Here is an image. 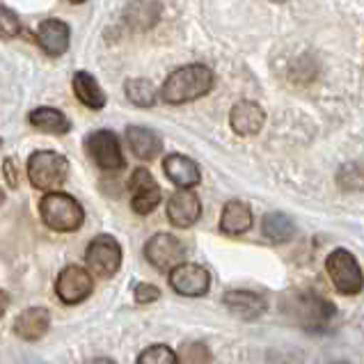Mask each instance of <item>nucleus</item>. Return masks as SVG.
I'll use <instances>...</instances> for the list:
<instances>
[{
    "mask_svg": "<svg viewBox=\"0 0 364 364\" xmlns=\"http://www.w3.org/2000/svg\"><path fill=\"white\" fill-rule=\"evenodd\" d=\"M262 232H264V236L268 238V241L287 243V241H291V238L296 236V225L287 213L270 211V213L264 215V220H262Z\"/></svg>",
    "mask_w": 364,
    "mask_h": 364,
    "instance_id": "412c9836",
    "label": "nucleus"
},
{
    "mask_svg": "<svg viewBox=\"0 0 364 364\" xmlns=\"http://www.w3.org/2000/svg\"><path fill=\"white\" fill-rule=\"evenodd\" d=\"M215 82V76L209 67L204 65H188L172 71L168 80L161 87V99L172 106H181V103L195 101L204 95H209Z\"/></svg>",
    "mask_w": 364,
    "mask_h": 364,
    "instance_id": "f257e3e1",
    "label": "nucleus"
},
{
    "mask_svg": "<svg viewBox=\"0 0 364 364\" xmlns=\"http://www.w3.org/2000/svg\"><path fill=\"white\" fill-rule=\"evenodd\" d=\"M282 309L291 323L305 330H323L335 316V305L314 291H289Z\"/></svg>",
    "mask_w": 364,
    "mask_h": 364,
    "instance_id": "f03ea898",
    "label": "nucleus"
},
{
    "mask_svg": "<svg viewBox=\"0 0 364 364\" xmlns=\"http://www.w3.org/2000/svg\"><path fill=\"white\" fill-rule=\"evenodd\" d=\"M202 215V202L200 197L193 193V188H179L170 200H168V220L186 230V227H193Z\"/></svg>",
    "mask_w": 364,
    "mask_h": 364,
    "instance_id": "f8f14e48",
    "label": "nucleus"
},
{
    "mask_svg": "<svg viewBox=\"0 0 364 364\" xmlns=\"http://www.w3.org/2000/svg\"><path fill=\"white\" fill-rule=\"evenodd\" d=\"M0 14H3V37H16V35H18V30H21L16 14H14L9 7H3V9H0Z\"/></svg>",
    "mask_w": 364,
    "mask_h": 364,
    "instance_id": "bb28decb",
    "label": "nucleus"
},
{
    "mask_svg": "<svg viewBox=\"0 0 364 364\" xmlns=\"http://www.w3.org/2000/svg\"><path fill=\"white\" fill-rule=\"evenodd\" d=\"M5 179L9 183V188H16V186H18V174L14 170V161L12 159H5Z\"/></svg>",
    "mask_w": 364,
    "mask_h": 364,
    "instance_id": "cd10ccee",
    "label": "nucleus"
},
{
    "mask_svg": "<svg viewBox=\"0 0 364 364\" xmlns=\"http://www.w3.org/2000/svg\"><path fill=\"white\" fill-rule=\"evenodd\" d=\"M87 364H115L110 358H95V360H90Z\"/></svg>",
    "mask_w": 364,
    "mask_h": 364,
    "instance_id": "c85d7f7f",
    "label": "nucleus"
},
{
    "mask_svg": "<svg viewBox=\"0 0 364 364\" xmlns=\"http://www.w3.org/2000/svg\"><path fill=\"white\" fill-rule=\"evenodd\" d=\"M163 172L165 176L176 186V188H195L200 183V165H197L188 156L181 154H170L163 161Z\"/></svg>",
    "mask_w": 364,
    "mask_h": 364,
    "instance_id": "2eb2a0df",
    "label": "nucleus"
},
{
    "mask_svg": "<svg viewBox=\"0 0 364 364\" xmlns=\"http://www.w3.org/2000/svg\"><path fill=\"white\" fill-rule=\"evenodd\" d=\"M127 144H129V149L133 151L135 159H140V161H154L156 156L163 151L161 135L151 129H144V127H129L127 129Z\"/></svg>",
    "mask_w": 364,
    "mask_h": 364,
    "instance_id": "a211bd4d",
    "label": "nucleus"
},
{
    "mask_svg": "<svg viewBox=\"0 0 364 364\" xmlns=\"http://www.w3.org/2000/svg\"><path fill=\"white\" fill-rule=\"evenodd\" d=\"M275 3H284V0H275Z\"/></svg>",
    "mask_w": 364,
    "mask_h": 364,
    "instance_id": "2f4dec72",
    "label": "nucleus"
},
{
    "mask_svg": "<svg viewBox=\"0 0 364 364\" xmlns=\"http://www.w3.org/2000/svg\"><path fill=\"white\" fill-rule=\"evenodd\" d=\"M252 227V209L241 200H230L220 215V232L227 236H241Z\"/></svg>",
    "mask_w": 364,
    "mask_h": 364,
    "instance_id": "6ab92c4d",
    "label": "nucleus"
},
{
    "mask_svg": "<svg viewBox=\"0 0 364 364\" xmlns=\"http://www.w3.org/2000/svg\"><path fill=\"white\" fill-rule=\"evenodd\" d=\"M69 161L58 151L41 149L28 159V176L37 191L53 193L67 181Z\"/></svg>",
    "mask_w": 364,
    "mask_h": 364,
    "instance_id": "20e7f679",
    "label": "nucleus"
},
{
    "mask_svg": "<svg viewBox=\"0 0 364 364\" xmlns=\"http://www.w3.org/2000/svg\"><path fill=\"white\" fill-rule=\"evenodd\" d=\"M30 124L39 131L53 133V135H65L71 131V122L67 119L65 112H60L55 108H46V106L30 112Z\"/></svg>",
    "mask_w": 364,
    "mask_h": 364,
    "instance_id": "4be33fe9",
    "label": "nucleus"
},
{
    "mask_svg": "<svg viewBox=\"0 0 364 364\" xmlns=\"http://www.w3.org/2000/svg\"><path fill=\"white\" fill-rule=\"evenodd\" d=\"M95 282L87 268L80 266H67L60 270V275L55 279V294L65 305H78L85 298H90Z\"/></svg>",
    "mask_w": 364,
    "mask_h": 364,
    "instance_id": "1a4fd4ad",
    "label": "nucleus"
},
{
    "mask_svg": "<svg viewBox=\"0 0 364 364\" xmlns=\"http://www.w3.org/2000/svg\"><path fill=\"white\" fill-rule=\"evenodd\" d=\"M50 328V314L46 307H28L16 316L14 335L23 341H39Z\"/></svg>",
    "mask_w": 364,
    "mask_h": 364,
    "instance_id": "dca6fc26",
    "label": "nucleus"
},
{
    "mask_svg": "<svg viewBox=\"0 0 364 364\" xmlns=\"http://www.w3.org/2000/svg\"><path fill=\"white\" fill-rule=\"evenodd\" d=\"M69 3H74V5H80V3H85V0H69Z\"/></svg>",
    "mask_w": 364,
    "mask_h": 364,
    "instance_id": "7c9ffc66",
    "label": "nucleus"
},
{
    "mask_svg": "<svg viewBox=\"0 0 364 364\" xmlns=\"http://www.w3.org/2000/svg\"><path fill=\"white\" fill-rule=\"evenodd\" d=\"M266 112L255 101H238L230 112V127L236 135H255L264 129Z\"/></svg>",
    "mask_w": 364,
    "mask_h": 364,
    "instance_id": "4468645a",
    "label": "nucleus"
},
{
    "mask_svg": "<svg viewBox=\"0 0 364 364\" xmlns=\"http://www.w3.org/2000/svg\"><path fill=\"white\" fill-rule=\"evenodd\" d=\"M85 151L92 161H95L97 168L106 170V172H117L124 170V154H122V144L117 140V135L112 131H95L85 138Z\"/></svg>",
    "mask_w": 364,
    "mask_h": 364,
    "instance_id": "0eeeda50",
    "label": "nucleus"
},
{
    "mask_svg": "<svg viewBox=\"0 0 364 364\" xmlns=\"http://www.w3.org/2000/svg\"><path fill=\"white\" fill-rule=\"evenodd\" d=\"M133 298L138 305H149V303H156V300L161 298V289L154 287V284H147V282H140L133 289Z\"/></svg>",
    "mask_w": 364,
    "mask_h": 364,
    "instance_id": "a878e982",
    "label": "nucleus"
},
{
    "mask_svg": "<svg viewBox=\"0 0 364 364\" xmlns=\"http://www.w3.org/2000/svg\"><path fill=\"white\" fill-rule=\"evenodd\" d=\"M39 215L48 230L60 232V234H71L82 227L85 223V211L78 204V200H74L67 193H46L39 202Z\"/></svg>",
    "mask_w": 364,
    "mask_h": 364,
    "instance_id": "7ed1b4c3",
    "label": "nucleus"
},
{
    "mask_svg": "<svg viewBox=\"0 0 364 364\" xmlns=\"http://www.w3.org/2000/svg\"><path fill=\"white\" fill-rule=\"evenodd\" d=\"M170 287L186 298H200L206 296V291H209L211 275L202 266L183 262L170 273Z\"/></svg>",
    "mask_w": 364,
    "mask_h": 364,
    "instance_id": "9b49d317",
    "label": "nucleus"
},
{
    "mask_svg": "<svg viewBox=\"0 0 364 364\" xmlns=\"http://www.w3.org/2000/svg\"><path fill=\"white\" fill-rule=\"evenodd\" d=\"M129 193H131V209L140 215H149L161 204L159 183H156L151 172L144 168L133 170L129 179Z\"/></svg>",
    "mask_w": 364,
    "mask_h": 364,
    "instance_id": "9d476101",
    "label": "nucleus"
},
{
    "mask_svg": "<svg viewBox=\"0 0 364 364\" xmlns=\"http://www.w3.org/2000/svg\"><path fill=\"white\" fill-rule=\"evenodd\" d=\"M176 355H179V364H211L213 360L204 341H186Z\"/></svg>",
    "mask_w": 364,
    "mask_h": 364,
    "instance_id": "b1692460",
    "label": "nucleus"
},
{
    "mask_svg": "<svg viewBox=\"0 0 364 364\" xmlns=\"http://www.w3.org/2000/svg\"><path fill=\"white\" fill-rule=\"evenodd\" d=\"M138 364H179V355L170 346L154 344L140 353Z\"/></svg>",
    "mask_w": 364,
    "mask_h": 364,
    "instance_id": "393cba45",
    "label": "nucleus"
},
{
    "mask_svg": "<svg viewBox=\"0 0 364 364\" xmlns=\"http://www.w3.org/2000/svg\"><path fill=\"white\" fill-rule=\"evenodd\" d=\"M326 270L332 279V284L341 296H358L364 289V273L353 252L344 247L332 250L326 259Z\"/></svg>",
    "mask_w": 364,
    "mask_h": 364,
    "instance_id": "39448f33",
    "label": "nucleus"
},
{
    "mask_svg": "<svg viewBox=\"0 0 364 364\" xmlns=\"http://www.w3.org/2000/svg\"><path fill=\"white\" fill-rule=\"evenodd\" d=\"M186 250L181 245L179 238H174L172 234H154L147 243H144V259L156 268V270H172L183 264Z\"/></svg>",
    "mask_w": 364,
    "mask_h": 364,
    "instance_id": "6e6552de",
    "label": "nucleus"
},
{
    "mask_svg": "<svg viewBox=\"0 0 364 364\" xmlns=\"http://www.w3.org/2000/svg\"><path fill=\"white\" fill-rule=\"evenodd\" d=\"M124 92H127L129 101L140 108H151L161 97V95H156V87L151 82L144 78H129L124 82Z\"/></svg>",
    "mask_w": 364,
    "mask_h": 364,
    "instance_id": "5701e85b",
    "label": "nucleus"
},
{
    "mask_svg": "<svg viewBox=\"0 0 364 364\" xmlns=\"http://www.w3.org/2000/svg\"><path fill=\"white\" fill-rule=\"evenodd\" d=\"M37 44L41 46L46 55L50 58H60L67 53L69 48V39H71V30L65 21L60 18H46L41 21L37 28Z\"/></svg>",
    "mask_w": 364,
    "mask_h": 364,
    "instance_id": "ddd939ff",
    "label": "nucleus"
},
{
    "mask_svg": "<svg viewBox=\"0 0 364 364\" xmlns=\"http://www.w3.org/2000/svg\"><path fill=\"white\" fill-rule=\"evenodd\" d=\"M7 303H9V300H7V294H3V309H7Z\"/></svg>",
    "mask_w": 364,
    "mask_h": 364,
    "instance_id": "c756f323",
    "label": "nucleus"
},
{
    "mask_svg": "<svg viewBox=\"0 0 364 364\" xmlns=\"http://www.w3.org/2000/svg\"><path fill=\"white\" fill-rule=\"evenodd\" d=\"M85 262L90 273H95L101 279H108L112 275H117V270L122 268V245L115 236L101 234L97 238H92L85 252Z\"/></svg>",
    "mask_w": 364,
    "mask_h": 364,
    "instance_id": "423d86ee",
    "label": "nucleus"
},
{
    "mask_svg": "<svg viewBox=\"0 0 364 364\" xmlns=\"http://www.w3.org/2000/svg\"><path fill=\"white\" fill-rule=\"evenodd\" d=\"M74 92L82 106H87L92 110H101L106 106V95H103L97 78L87 74V71H76L74 74Z\"/></svg>",
    "mask_w": 364,
    "mask_h": 364,
    "instance_id": "aec40b11",
    "label": "nucleus"
},
{
    "mask_svg": "<svg viewBox=\"0 0 364 364\" xmlns=\"http://www.w3.org/2000/svg\"><path fill=\"white\" fill-rule=\"evenodd\" d=\"M223 303L227 309L232 311L234 316L243 318V321H255L266 311V303L262 296L252 294V291L245 289H232L223 296Z\"/></svg>",
    "mask_w": 364,
    "mask_h": 364,
    "instance_id": "f3484780",
    "label": "nucleus"
}]
</instances>
